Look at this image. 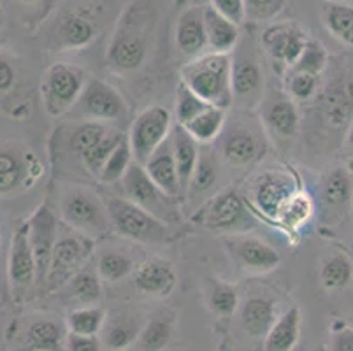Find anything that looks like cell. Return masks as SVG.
I'll list each match as a JSON object with an SVG mask.
<instances>
[{
  "label": "cell",
  "mask_w": 353,
  "mask_h": 351,
  "mask_svg": "<svg viewBox=\"0 0 353 351\" xmlns=\"http://www.w3.org/2000/svg\"><path fill=\"white\" fill-rule=\"evenodd\" d=\"M210 6L236 25H243L246 21L245 0H210Z\"/></svg>",
  "instance_id": "cell-49"
},
{
  "label": "cell",
  "mask_w": 353,
  "mask_h": 351,
  "mask_svg": "<svg viewBox=\"0 0 353 351\" xmlns=\"http://www.w3.org/2000/svg\"><path fill=\"white\" fill-rule=\"evenodd\" d=\"M174 332V314L157 313L146 323L137 339L141 351H162L171 341Z\"/></svg>",
  "instance_id": "cell-36"
},
{
  "label": "cell",
  "mask_w": 353,
  "mask_h": 351,
  "mask_svg": "<svg viewBox=\"0 0 353 351\" xmlns=\"http://www.w3.org/2000/svg\"><path fill=\"white\" fill-rule=\"evenodd\" d=\"M278 318L276 302L265 295H253L241 305V325L250 337L264 339Z\"/></svg>",
  "instance_id": "cell-24"
},
{
  "label": "cell",
  "mask_w": 353,
  "mask_h": 351,
  "mask_svg": "<svg viewBox=\"0 0 353 351\" xmlns=\"http://www.w3.org/2000/svg\"><path fill=\"white\" fill-rule=\"evenodd\" d=\"M178 283V274L171 262L163 259H150L136 267L134 285L141 294L163 299L172 294Z\"/></svg>",
  "instance_id": "cell-20"
},
{
  "label": "cell",
  "mask_w": 353,
  "mask_h": 351,
  "mask_svg": "<svg viewBox=\"0 0 353 351\" xmlns=\"http://www.w3.org/2000/svg\"><path fill=\"white\" fill-rule=\"evenodd\" d=\"M227 244L237 265L248 274H268L281 262L280 253L259 237L239 234V236H230Z\"/></svg>",
  "instance_id": "cell-17"
},
{
  "label": "cell",
  "mask_w": 353,
  "mask_h": 351,
  "mask_svg": "<svg viewBox=\"0 0 353 351\" xmlns=\"http://www.w3.org/2000/svg\"><path fill=\"white\" fill-rule=\"evenodd\" d=\"M8 274L14 288H21L35 281V259L28 234V221H23L12 234Z\"/></svg>",
  "instance_id": "cell-21"
},
{
  "label": "cell",
  "mask_w": 353,
  "mask_h": 351,
  "mask_svg": "<svg viewBox=\"0 0 353 351\" xmlns=\"http://www.w3.org/2000/svg\"><path fill=\"white\" fill-rule=\"evenodd\" d=\"M95 250V241L90 237L70 232V234H59V239L53 248L50 269H48L46 283L48 288L57 290L67 285L76 272L83 265L88 263L92 253Z\"/></svg>",
  "instance_id": "cell-11"
},
{
  "label": "cell",
  "mask_w": 353,
  "mask_h": 351,
  "mask_svg": "<svg viewBox=\"0 0 353 351\" xmlns=\"http://www.w3.org/2000/svg\"><path fill=\"white\" fill-rule=\"evenodd\" d=\"M227 123V109L208 106L201 114L185 125V130L197 141L199 144H211L223 134Z\"/></svg>",
  "instance_id": "cell-33"
},
{
  "label": "cell",
  "mask_w": 353,
  "mask_h": 351,
  "mask_svg": "<svg viewBox=\"0 0 353 351\" xmlns=\"http://www.w3.org/2000/svg\"><path fill=\"white\" fill-rule=\"evenodd\" d=\"M218 176H220V162H218L216 153L211 150H201L199 162L195 166L185 195H188V199L197 202L199 197H204L206 193H210L214 188Z\"/></svg>",
  "instance_id": "cell-32"
},
{
  "label": "cell",
  "mask_w": 353,
  "mask_h": 351,
  "mask_svg": "<svg viewBox=\"0 0 353 351\" xmlns=\"http://www.w3.org/2000/svg\"><path fill=\"white\" fill-rule=\"evenodd\" d=\"M28 234H30V244L35 259V281L37 285H44L53 248L59 239V218L48 202H43L30 217Z\"/></svg>",
  "instance_id": "cell-15"
},
{
  "label": "cell",
  "mask_w": 353,
  "mask_h": 351,
  "mask_svg": "<svg viewBox=\"0 0 353 351\" xmlns=\"http://www.w3.org/2000/svg\"><path fill=\"white\" fill-rule=\"evenodd\" d=\"M99 35V19L88 6H70L57 14L50 28L51 51H81Z\"/></svg>",
  "instance_id": "cell-8"
},
{
  "label": "cell",
  "mask_w": 353,
  "mask_h": 351,
  "mask_svg": "<svg viewBox=\"0 0 353 351\" xmlns=\"http://www.w3.org/2000/svg\"><path fill=\"white\" fill-rule=\"evenodd\" d=\"M113 230L125 239L141 244H163L171 241V227L127 197L102 195Z\"/></svg>",
  "instance_id": "cell-3"
},
{
  "label": "cell",
  "mask_w": 353,
  "mask_h": 351,
  "mask_svg": "<svg viewBox=\"0 0 353 351\" xmlns=\"http://www.w3.org/2000/svg\"><path fill=\"white\" fill-rule=\"evenodd\" d=\"M246 21L271 23L287 8V0H245Z\"/></svg>",
  "instance_id": "cell-47"
},
{
  "label": "cell",
  "mask_w": 353,
  "mask_h": 351,
  "mask_svg": "<svg viewBox=\"0 0 353 351\" xmlns=\"http://www.w3.org/2000/svg\"><path fill=\"white\" fill-rule=\"evenodd\" d=\"M125 193L128 201L136 202L137 205L144 208L157 218L169 223L178 218V209H176V199L169 197L159 186L155 185L150 174L146 172L144 166L134 162L128 167L127 174L121 179Z\"/></svg>",
  "instance_id": "cell-13"
},
{
  "label": "cell",
  "mask_w": 353,
  "mask_h": 351,
  "mask_svg": "<svg viewBox=\"0 0 353 351\" xmlns=\"http://www.w3.org/2000/svg\"><path fill=\"white\" fill-rule=\"evenodd\" d=\"M329 351H353V327L339 323L330 332Z\"/></svg>",
  "instance_id": "cell-51"
},
{
  "label": "cell",
  "mask_w": 353,
  "mask_h": 351,
  "mask_svg": "<svg viewBox=\"0 0 353 351\" xmlns=\"http://www.w3.org/2000/svg\"><path fill=\"white\" fill-rule=\"evenodd\" d=\"M353 197V172L345 166L330 169L322 183V201L336 217L345 211Z\"/></svg>",
  "instance_id": "cell-27"
},
{
  "label": "cell",
  "mask_w": 353,
  "mask_h": 351,
  "mask_svg": "<svg viewBox=\"0 0 353 351\" xmlns=\"http://www.w3.org/2000/svg\"><path fill=\"white\" fill-rule=\"evenodd\" d=\"M314 214V202L310 193L304 190L297 192L281 205L280 214L276 223H280L281 228L288 232H299Z\"/></svg>",
  "instance_id": "cell-35"
},
{
  "label": "cell",
  "mask_w": 353,
  "mask_h": 351,
  "mask_svg": "<svg viewBox=\"0 0 353 351\" xmlns=\"http://www.w3.org/2000/svg\"><path fill=\"white\" fill-rule=\"evenodd\" d=\"M16 79H18V70L14 63L8 57L0 54V95L14 88Z\"/></svg>",
  "instance_id": "cell-52"
},
{
  "label": "cell",
  "mask_w": 353,
  "mask_h": 351,
  "mask_svg": "<svg viewBox=\"0 0 353 351\" xmlns=\"http://www.w3.org/2000/svg\"><path fill=\"white\" fill-rule=\"evenodd\" d=\"M65 330L54 320H37L25 336L27 351H65Z\"/></svg>",
  "instance_id": "cell-30"
},
{
  "label": "cell",
  "mask_w": 353,
  "mask_h": 351,
  "mask_svg": "<svg viewBox=\"0 0 353 351\" xmlns=\"http://www.w3.org/2000/svg\"><path fill=\"white\" fill-rule=\"evenodd\" d=\"M230 86H232V106L241 111L260 106L265 95V77L260 60L255 51L246 44L232 51V70H230Z\"/></svg>",
  "instance_id": "cell-9"
},
{
  "label": "cell",
  "mask_w": 353,
  "mask_h": 351,
  "mask_svg": "<svg viewBox=\"0 0 353 351\" xmlns=\"http://www.w3.org/2000/svg\"><path fill=\"white\" fill-rule=\"evenodd\" d=\"M136 162L134 160L132 150H130V144H128V139L125 137L111 154L109 159L105 160L104 167H102L101 174H99V181L104 183V185H113V183H118L123 179V176L127 174L128 167Z\"/></svg>",
  "instance_id": "cell-42"
},
{
  "label": "cell",
  "mask_w": 353,
  "mask_h": 351,
  "mask_svg": "<svg viewBox=\"0 0 353 351\" xmlns=\"http://www.w3.org/2000/svg\"><path fill=\"white\" fill-rule=\"evenodd\" d=\"M210 308L216 317L229 318L236 313L239 308V295L232 285L227 283H218L213 286L210 294Z\"/></svg>",
  "instance_id": "cell-46"
},
{
  "label": "cell",
  "mask_w": 353,
  "mask_h": 351,
  "mask_svg": "<svg viewBox=\"0 0 353 351\" xmlns=\"http://www.w3.org/2000/svg\"><path fill=\"white\" fill-rule=\"evenodd\" d=\"M60 217L70 230L90 239H102L113 232L111 218L105 209L102 195L88 188L67 190L60 204Z\"/></svg>",
  "instance_id": "cell-5"
},
{
  "label": "cell",
  "mask_w": 353,
  "mask_h": 351,
  "mask_svg": "<svg viewBox=\"0 0 353 351\" xmlns=\"http://www.w3.org/2000/svg\"><path fill=\"white\" fill-rule=\"evenodd\" d=\"M65 351H104L102 341L99 336H78L67 334Z\"/></svg>",
  "instance_id": "cell-50"
},
{
  "label": "cell",
  "mask_w": 353,
  "mask_h": 351,
  "mask_svg": "<svg viewBox=\"0 0 353 351\" xmlns=\"http://www.w3.org/2000/svg\"><path fill=\"white\" fill-rule=\"evenodd\" d=\"M159 8L157 0H130L121 11L105 51V62L117 74H132L146 62Z\"/></svg>",
  "instance_id": "cell-1"
},
{
  "label": "cell",
  "mask_w": 353,
  "mask_h": 351,
  "mask_svg": "<svg viewBox=\"0 0 353 351\" xmlns=\"http://www.w3.org/2000/svg\"><path fill=\"white\" fill-rule=\"evenodd\" d=\"M310 35L301 25L281 21L269 23L260 34V46L271 62L281 69H292L306 48Z\"/></svg>",
  "instance_id": "cell-14"
},
{
  "label": "cell",
  "mask_w": 353,
  "mask_h": 351,
  "mask_svg": "<svg viewBox=\"0 0 353 351\" xmlns=\"http://www.w3.org/2000/svg\"><path fill=\"white\" fill-rule=\"evenodd\" d=\"M327 62H329V54H327L325 46L320 43L319 39L310 37L306 48L301 53L299 60L292 67V70L313 74V76H322L323 70L327 69Z\"/></svg>",
  "instance_id": "cell-44"
},
{
  "label": "cell",
  "mask_w": 353,
  "mask_h": 351,
  "mask_svg": "<svg viewBox=\"0 0 353 351\" xmlns=\"http://www.w3.org/2000/svg\"><path fill=\"white\" fill-rule=\"evenodd\" d=\"M32 163L35 162H27L14 150L2 148L0 150V195H11L16 190L23 188L28 183Z\"/></svg>",
  "instance_id": "cell-29"
},
{
  "label": "cell",
  "mask_w": 353,
  "mask_h": 351,
  "mask_svg": "<svg viewBox=\"0 0 353 351\" xmlns=\"http://www.w3.org/2000/svg\"><path fill=\"white\" fill-rule=\"evenodd\" d=\"M345 148L353 154V120L352 123L348 125V130L345 134Z\"/></svg>",
  "instance_id": "cell-54"
},
{
  "label": "cell",
  "mask_w": 353,
  "mask_h": 351,
  "mask_svg": "<svg viewBox=\"0 0 353 351\" xmlns=\"http://www.w3.org/2000/svg\"><path fill=\"white\" fill-rule=\"evenodd\" d=\"M353 112V95L345 83H336L330 86L325 99L327 123L334 128H341L352 123L350 116Z\"/></svg>",
  "instance_id": "cell-38"
},
{
  "label": "cell",
  "mask_w": 353,
  "mask_h": 351,
  "mask_svg": "<svg viewBox=\"0 0 353 351\" xmlns=\"http://www.w3.org/2000/svg\"><path fill=\"white\" fill-rule=\"evenodd\" d=\"M353 281V260L345 253L327 257L320 267V283L327 292H341Z\"/></svg>",
  "instance_id": "cell-37"
},
{
  "label": "cell",
  "mask_w": 353,
  "mask_h": 351,
  "mask_svg": "<svg viewBox=\"0 0 353 351\" xmlns=\"http://www.w3.org/2000/svg\"><path fill=\"white\" fill-rule=\"evenodd\" d=\"M123 139H125V135L121 134L120 130H114L113 128V130H111V134L105 135L104 139H102L97 146L92 148L88 153L83 154L79 160H81V163H83V167L86 169V172L92 174L94 178H99V174H101L105 160L109 159V154L113 153L114 148H117Z\"/></svg>",
  "instance_id": "cell-43"
},
{
  "label": "cell",
  "mask_w": 353,
  "mask_h": 351,
  "mask_svg": "<svg viewBox=\"0 0 353 351\" xmlns=\"http://www.w3.org/2000/svg\"><path fill=\"white\" fill-rule=\"evenodd\" d=\"M144 169L150 174V178L155 181V185L162 190L165 195L172 199H178L183 195L181 181H179L178 167H176L174 157H172L171 143L169 139L155 151L144 163Z\"/></svg>",
  "instance_id": "cell-23"
},
{
  "label": "cell",
  "mask_w": 353,
  "mask_h": 351,
  "mask_svg": "<svg viewBox=\"0 0 353 351\" xmlns=\"http://www.w3.org/2000/svg\"><path fill=\"white\" fill-rule=\"evenodd\" d=\"M88 79L81 67L69 62L51 63L41 81V99L48 116L60 118L72 111Z\"/></svg>",
  "instance_id": "cell-6"
},
{
  "label": "cell",
  "mask_w": 353,
  "mask_h": 351,
  "mask_svg": "<svg viewBox=\"0 0 353 351\" xmlns=\"http://www.w3.org/2000/svg\"><path fill=\"white\" fill-rule=\"evenodd\" d=\"M97 270L104 281L117 283L127 278L128 274H134V260L120 250H104L97 257Z\"/></svg>",
  "instance_id": "cell-41"
},
{
  "label": "cell",
  "mask_w": 353,
  "mask_h": 351,
  "mask_svg": "<svg viewBox=\"0 0 353 351\" xmlns=\"http://www.w3.org/2000/svg\"><path fill=\"white\" fill-rule=\"evenodd\" d=\"M265 128L255 123L246 112L227 116V123L221 137V157L232 167H250L260 162L268 153V135Z\"/></svg>",
  "instance_id": "cell-4"
},
{
  "label": "cell",
  "mask_w": 353,
  "mask_h": 351,
  "mask_svg": "<svg viewBox=\"0 0 353 351\" xmlns=\"http://www.w3.org/2000/svg\"><path fill=\"white\" fill-rule=\"evenodd\" d=\"M74 108H78V114L85 118V121L118 123L128 116L123 95L113 85L97 77H90Z\"/></svg>",
  "instance_id": "cell-12"
},
{
  "label": "cell",
  "mask_w": 353,
  "mask_h": 351,
  "mask_svg": "<svg viewBox=\"0 0 353 351\" xmlns=\"http://www.w3.org/2000/svg\"><path fill=\"white\" fill-rule=\"evenodd\" d=\"M72 299L81 305H97L102 297V278L97 270V263L88 262L83 265L67 283Z\"/></svg>",
  "instance_id": "cell-34"
},
{
  "label": "cell",
  "mask_w": 353,
  "mask_h": 351,
  "mask_svg": "<svg viewBox=\"0 0 353 351\" xmlns=\"http://www.w3.org/2000/svg\"><path fill=\"white\" fill-rule=\"evenodd\" d=\"M195 221L208 230L225 236H239L256 227L253 212L232 190L220 192L208 199L195 212Z\"/></svg>",
  "instance_id": "cell-7"
},
{
  "label": "cell",
  "mask_w": 353,
  "mask_h": 351,
  "mask_svg": "<svg viewBox=\"0 0 353 351\" xmlns=\"http://www.w3.org/2000/svg\"><path fill=\"white\" fill-rule=\"evenodd\" d=\"M14 2L23 9H37L51 4V0H14Z\"/></svg>",
  "instance_id": "cell-53"
},
{
  "label": "cell",
  "mask_w": 353,
  "mask_h": 351,
  "mask_svg": "<svg viewBox=\"0 0 353 351\" xmlns=\"http://www.w3.org/2000/svg\"><path fill=\"white\" fill-rule=\"evenodd\" d=\"M232 53H204L192 58L179 70L181 83L199 95L206 104L229 109L232 106Z\"/></svg>",
  "instance_id": "cell-2"
},
{
  "label": "cell",
  "mask_w": 353,
  "mask_h": 351,
  "mask_svg": "<svg viewBox=\"0 0 353 351\" xmlns=\"http://www.w3.org/2000/svg\"><path fill=\"white\" fill-rule=\"evenodd\" d=\"M108 313L101 305H81L67 317V330L78 336H101Z\"/></svg>",
  "instance_id": "cell-39"
},
{
  "label": "cell",
  "mask_w": 353,
  "mask_h": 351,
  "mask_svg": "<svg viewBox=\"0 0 353 351\" xmlns=\"http://www.w3.org/2000/svg\"><path fill=\"white\" fill-rule=\"evenodd\" d=\"M174 43L183 57H201L208 50L206 19L202 6H188L179 12L174 27Z\"/></svg>",
  "instance_id": "cell-19"
},
{
  "label": "cell",
  "mask_w": 353,
  "mask_h": 351,
  "mask_svg": "<svg viewBox=\"0 0 353 351\" xmlns=\"http://www.w3.org/2000/svg\"><path fill=\"white\" fill-rule=\"evenodd\" d=\"M260 121L264 128L280 139H292L299 134L301 118L297 106L288 95L272 93L260 102Z\"/></svg>",
  "instance_id": "cell-18"
},
{
  "label": "cell",
  "mask_w": 353,
  "mask_h": 351,
  "mask_svg": "<svg viewBox=\"0 0 353 351\" xmlns=\"http://www.w3.org/2000/svg\"><path fill=\"white\" fill-rule=\"evenodd\" d=\"M169 143H171L172 157H174L176 167H178L179 181H181L183 195H185L192 174H194L195 166L199 162V154H201V148L199 146L201 144L178 123H174V127H172L171 135H169Z\"/></svg>",
  "instance_id": "cell-25"
},
{
  "label": "cell",
  "mask_w": 353,
  "mask_h": 351,
  "mask_svg": "<svg viewBox=\"0 0 353 351\" xmlns=\"http://www.w3.org/2000/svg\"><path fill=\"white\" fill-rule=\"evenodd\" d=\"M204 19H206L208 48L213 53L230 54L241 43L239 25L221 16L211 6L204 8Z\"/></svg>",
  "instance_id": "cell-28"
},
{
  "label": "cell",
  "mask_w": 353,
  "mask_h": 351,
  "mask_svg": "<svg viewBox=\"0 0 353 351\" xmlns=\"http://www.w3.org/2000/svg\"><path fill=\"white\" fill-rule=\"evenodd\" d=\"M299 188L294 176L283 170H265L252 185V202L256 211L268 220L276 221L280 209Z\"/></svg>",
  "instance_id": "cell-16"
},
{
  "label": "cell",
  "mask_w": 353,
  "mask_h": 351,
  "mask_svg": "<svg viewBox=\"0 0 353 351\" xmlns=\"http://www.w3.org/2000/svg\"><path fill=\"white\" fill-rule=\"evenodd\" d=\"M4 25H6V11L4 8H2V4H0V32L4 30Z\"/></svg>",
  "instance_id": "cell-55"
},
{
  "label": "cell",
  "mask_w": 353,
  "mask_h": 351,
  "mask_svg": "<svg viewBox=\"0 0 353 351\" xmlns=\"http://www.w3.org/2000/svg\"><path fill=\"white\" fill-rule=\"evenodd\" d=\"M143 325L137 314L128 313V311H117L113 317L105 318L101 332L102 346L108 351H125L137 343Z\"/></svg>",
  "instance_id": "cell-22"
},
{
  "label": "cell",
  "mask_w": 353,
  "mask_h": 351,
  "mask_svg": "<svg viewBox=\"0 0 353 351\" xmlns=\"http://www.w3.org/2000/svg\"><path fill=\"white\" fill-rule=\"evenodd\" d=\"M316 351H329V350H322V348H320V350H316Z\"/></svg>",
  "instance_id": "cell-56"
},
{
  "label": "cell",
  "mask_w": 353,
  "mask_h": 351,
  "mask_svg": "<svg viewBox=\"0 0 353 351\" xmlns=\"http://www.w3.org/2000/svg\"><path fill=\"white\" fill-rule=\"evenodd\" d=\"M301 309L292 305L276 318L271 330L264 337V351H294L301 339Z\"/></svg>",
  "instance_id": "cell-26"
},
{
  "label": "cell",
  "mask_w": 353,
  "mask_h": 351,
  "mask_svg": "<svg viewBox=\"0 0 353 351\" xmlns=\"http://www.w3.org/2000/svg\"><path fill=\"white\" fill-rule=\"evenodd\" d=\"M320 90V76L292 70L287 83V92L294 102L311 101Z\"/></svg>",
  "instance_id": "cell-48"
},
{
  "label": "cell",
  "mask_w": 353,
  "mask_h": 351,
  "mask_svg": "<svg viewBox=\"0 0 353 351\" xmlns=\"http://www.w3.org/2000/svg\"><path fill=\"white\" fill-rule=\"evenodd\" d=\"M325 30L345 46H353V6L341 0H329L322 9Z\"/></svg>",
  "instance_id": "cell-31"
},
{
  "label": "cell",
  "mask_w": 353,
  "mask_h": 351,
  "mask_svg": "<svg viewBox=\"0 0 353 351\" xmlns=\"http://www.w3.org/2000/svg\"><path fill=\"white\" fill-rule=\"evenodd\" d=\"M113 128H109L108 123H99V121H83L76 125L69 135V148L72 153L81 159L83 154L88 153L92 148L97 146L105 135L111 134Z\"/></svg>",
  "instance_id": "cell-40"
},
{
  "label": "cell",
  "mask_w": 353,
  "mask_h": 351,
  "mask_svg": "<svg viewBox=\"0 0 353 351\" xmlns=\"http://www.w3.org/2000/svg\"><path fill=\"white\" fill-rule=\"evenodd\" d=\"M210 104L202 101L201 97L195 95L188 86L181 85L178 86V93H176V108H174V118L176 123L185 127L188 121H192L197 114H201L204 109Z\"/></svg>",
  "instance_id": "cell-45"
},
{
  "label": "cell",
  "mask_w": 353,
  "mask_h": 351,
  "mask_svg": "<svg viewBox=\"0 0 353 351\" xmlns=\"http://www.w3.org/2000/svg\"><path fill=\"white\" fill-rule=\"evenodd\" d=\"M172 127L174 121L171 111L163 106H150L139 112V116L130 125L127 137L134 160L144 166L148 159L169 139Z\"/></svg>",
  "instance_id": "cell-10"
}]
</instances>
